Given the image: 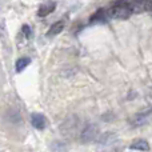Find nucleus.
Wrapping results in <instances>:
<instances>
[{
	"label": "nucleus",
	"mask_w": 152,
	"mask_h": 152,
	"mask_svg": "<svg viewBox=\"0 0 152 152\" xmlns=\"http://www.w3.org/2000/svg\"><path fill=\"white\" fill-rule=\"evenodd\" d=\"M151 121V111H145V112H140L137 115H135L134 118L129 120L131 126L134 127H142V126H145Z\"/></svg>",
	"instance_id": "39448f33"
},
{
	"label": "nucleus",
	"mask_w": 152,
	"mask_h": 152,
	"mask_svg": "<svg viewBox=\"0 0 152 152\" xmlns=\"http://www.w3.org/2000/svg\"><path fill=\"white\" fill-rule=\"evenodd\" d=\"M132 13H143L151 11V0H126Z\"/></svg>",
	"instance_id": "20e7f679"
},
{
	"label": "nucleus",
	"mask_w": 152,
	"mask_h": 152,
	"mask_svg": "<svg viewBox=\"0 0 152 152\" xmlns=\"http://www.w3.org/2000/svg\"><path fill=\"white\" fill-rule=\"evenodd\" d=\"M129 148L131 150H137V151H150V144H148V142H145V140H136V142H134L131 145H129Z\"/></svg>",
	"instance_id": "9d476101"
},
{
	"label": "nucleus",
	"mask_w": 152,
	"mask_h": 152,
	"mask_svg": "<svg viewBox=\"0 0 152 152\" xmlns=\"http://www.w3.org/2000/svg\"><path fill=\"white\" fill-rule=\"evenodd\" d=\"M99 137V129L95 124H87L80 132V140L83 143H92Z\"/></svg>",
	"instance_id": "7ed1b4c3"
},
{
	"label": "nucleus",
	"mask_w": 152,
	"mask_h": 152,
	"mask_svg": "<svg viewBox=\"0 0 152 152\" xmlns=\"http://www.w3.org/2000/svg\"><path fill=\"white\" fill-rule=\"evenodd\" d=\"M31 124L36 129H44L48 124V120L43 113H32L31 116Z\"/></svg>",
	"instance_id": "0eeeda50"
},
{
	"label": "nucleus",
	"mask_w": 152,
	"mask_h": 152,
	"mask_svg": "<svg viewBox=\"0 0 152 152\" xmlns=\"http://www.w3.org/2000/svg\"><path fill=\"white\" fill-rule=\"evenodd\" d=\"M121 148L120 139L112 132H105L97 137V152H120Z\"/></svg>",
	"instance_id": "f257e3e1"
},
{
	"label": "nucleus",
	"mask_w": 152,
	"mask_h": 152,
	"mask_svg": "<svg viewBox=\"0 0 152 152\" xmlns=\"http://www.w3.org/2000/svg\"><path fill=\"white\" fill-rule=\"evenodd\" d=\"M31 63V59L29 58H20L16 60V64H15V68H16V72H21L26 67L29 66Z\"/></svg>",
	"instance_id": "9b49d317"
},
{
	"label": "nucleus",
	"mask_w": 152,
	"mask_h": 152,
	"mask_svg": "<svg viewBox=\"0 0 152 152\" xmlns=\"http://www.w3.org/2000/svg\"><path fill=\"white\" fill-rule=\"evenodd\" d=\"M55 8H56L55 1H47V3H44V4H42L39 7L37 15H39L40 18H45V16H48L50 13H52L53 11H55Z\"/></svg>",
	"instance_id": "6e6552de"
},
{
	"label": "nucleus",
	"mask_w": 152,
	"mask_h": 152,
	"mask_svg": "<svg viewBox=\"0 0 152 152\" xmlns=\"http://www.w3.org/2000/svg\"><path fill=\"white\" fill-rule=\"evenodd\" d=\"M108 15L105 12V8H100L95 13H92V16L89 18V23L91 24H104L108 21Z\"/></svg>",
	"instance_id": "423d86ee"
},
{
	"label": "nucleus",
	"mask_w": 152,
	"mask_h": 152,
	"mask_svg": "<svg viewBox=\"0 0 152 152\" xmlns=\"http://www.w3.org/2000/svg\"><path fill=\"white\" fill-rule=\"evenodd\" d=\"M63 29H64V21L59 20V21H56V23H53L52 26H51V28L48 29V32H47V36L53 37V36H56V35L60 34Z\"/></svg>",
	"instance_id": "1a4fd4ad"
},
{
	"label": "nucleus",
	"mask_w": 152,
	"mask_h": 152,
	"mask_svg": "<svg viewBox=\"0 0 152 152\" xmlns=\"http://www.w3.org/2000/svg\"><path fill=\"white\" fill-rule=\"evenodd\" d=\"M105 12L110 19H116V20H127L132 15L126 0H115L110 7L105 8Z\"/></svg>",
	"instance_id": "f03ea898"
},
{
	"label": "nucleus",
	"mask_w": 152,
	"mask_h": 152,
	"mask_svg": "<svg viewBox=\"0 0 152 152\" xmlns=\"http://www.w3.org/2000/svg\"><path fill=\"white\" fill-rule=\"evenodd\" d=\"M21 31H23V34L26 35V37H29L31 36V28H29V26H27V24H24L23 27H21Z\"/></svg>",
	"instance_id": "f8f14e48"
}]
</instances>
